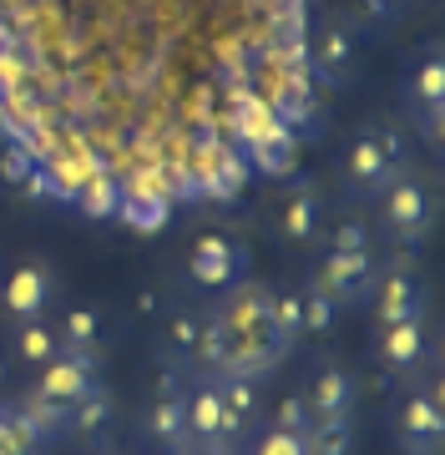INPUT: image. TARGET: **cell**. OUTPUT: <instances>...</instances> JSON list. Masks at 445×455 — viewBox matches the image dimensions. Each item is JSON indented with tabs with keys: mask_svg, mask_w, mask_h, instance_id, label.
Listing matches in <instances>:
<instances>
[{
	"mask_svg": "<svg viewBox=\"0 0 445 455\" xmlns=\"http://www.w3.org/2000/svg\"><path fill=\"white\" fill-rule=\"evenodd\" d=\"M0 455H41V445H31V440L20 435V425L11 420V440L0 445Z\"/></svg>",
	"mask_w": 445,
	"mask_h": 455,
	"instance_id": "obj_26",
	"label": "cell"
},
{
	"mask_svg": "<svg viewBox=\"0 0 445 455\" xmlns=\"http://www.w3.org/2000/svg\"><path fill=\"white\" fill-rule=\"evenodd\" d=\"M56 344L67 349V355H86V359H97L101 349V314L97 309H86V304H71L61 319H56Z\"/></svg>",
	"mask_w": 445,
	"mask_h": 455,
	"instance_id": "obj_16",
	"label": "cell"
},
{
	"mask_svg": "<svg viewBox=\"0 0 445 455\" xmlns=\"http://www.w3.org/2000/svg\"><path fill=\"white\" fill-rule=\"evenodd\" d=\"M258 385H264V379H253V374H238V370L213 374L218 405H223V415H228L238 430H248V420L258 415Z\"/></svg>",
	"mask_w": 445,
	"mask_h": 455,
	"instance_id": "obj_15",
	"label": "cell"
},
{
	"mask_svg": "<svg viewBox=\"0 0 445 455\" xmlns=\"http://www.w3.org/2000/svg\"><path fill=\"white\" fill-rule=\"evenodd\" d=\"M314 61L324 71V82H349L354 76V61H360V41L345 20H330L319 31V46H314Z\"/></svg>",
	"mask_w": 445,
	"mask_h": 455,
	"instance_id": "obj_14",
	"label": "cell"
},
{
	"mask_svg": "<svg viewBox=\"0 0 445 455\" xmlns=\"http://www.w3.org/2000/svg\"><path fill=\"white\" fill-rule=\"evenodd\" d=\"M375 355L379 364L395 374V379H405V374H415L420 364L430 359V334H425V319H405V324H385L375 339Z\"/></svg>",
	"mask_w": 445,
	"mask_h": 455,
	"instance_id": "obj_10",
	"label": "cell"
},
{
	"mask_svg": "<svg viewBox=\"0 0 445 455\" xmlns=\"http://www.w3.org/2000/svg\"><path fill=\"white\" fill-rule=\"evenodd\" d=\"M213 455H233V451H213Z\"/></svg>",
	"mask_w": 445,
	"mask_h": 455,
	"instance_id": "obj_30",
	"label": "cell"
},
{
	"mask_svg": "<svg viewBox=\"0 0 445 455\" xmlns=\"http://www.w3.org/2000/svg\"><path fill=\"white\" fill-rule=\"evenodd\" d=\"M187 274H193L198 289L228 293L233 283H243L248 253H243V243H233L228 233H203L198 243H193V253H187Z\"/></svg>",
	"mask_w": 445,
	"mask_h": 455,
	"instance_id": "obj_4",
	"label": "cell"
},
{
	"mask_svg": "<svg viewBox=\"0 0 445 455\" xmlns=\"http://www.w3.org/2000/svg\"><path fill=\"white\" fill-rule=\"evenodd\" d=\"M11 344H16V359H26L31 370H41V364L61 349V344H56V329H51L46 319H41V324H20Z\"/></svg>",
	"mask_w": 445,
	"mask_h": 455,
	"instance_id": "obj_21",
	"label": "cell"
},
{
	"mask_svg": "<svg viewBox=\"0 0 445 455\" xmlns=\"http://www.w3.org/2000/svg\"><path fill=\"white\" fill-rule=\"evenodd\" d=\"M309 455H354V420H319L309 430Z\"/></svg>",
	"mask_w": 445,
	"mask_h": 455,
	"instance_id": "obj_22",
	"label": "cell"
},
{
	"mask_svg": "<svg viewBox=\"0 0 445 455\" xmlns=\"http://www.w3.org/2000/svg\"><path fill=\"white\" fill-rule=\"evenodd\" d=\"M142 435L157 445V451L187 455V425H182V395L172 379H163V390L142 405Z\"/></svg>",
	"mask_w": 445,
	"mask_h": 455,
	"instance_id": "obj_12",
	"label": "cell"
},
{
	"mask_svg": "<svg viewBox=\"0 0 445 455\" xmlns=\"http://www.w3.org/2000/svg\"><path fill=\"white\" fill-rule=\"evenodd\" d=\"M370 304H375V324H405V319H425V283L410 263H395L375 274V289H370Z\"/></svg>",
	"mask_w": 445,
	"mask_h": 455,
	"instance_id": "obj_5",
	"label": "cell"
},
{
	"mask_svg": "<svg viewBox=\"0 0 445 455\" xmlns=\"http://www.w3.org/2000/svg\"><path fill=\"white\" fill-rule=\"evenodd\" d=\"M375 274H379L375 253H324V268H319V278H314V283L330 293L339 309H349V304L370 299Z\"/></svg>",
	"mask_w": 445,
	"mask_h": 455,
	"instance_id": "obj_7",
	"label": "cell"
},
{
	"mask_svg": "<svg viewBox=\"0 0 445 455\" xmlns=\"http://www.w3.org/2000/svg\"><path fill=\"white\" fill-rule=\"evenodd\" d=\"M5 410H11V420L20 425V435L31 440V445H41V451L56 445V440H67V410L56 405V400H46L36 385L31 390H20Z\"/></svg>",
	"mask_w": 445,
	"mask_h": 455,
	"instance_id": "obj_13",
	"label": "cell"
},
{
	"mask_svg": "<svg viewBox=\"0 0 445 455\" xmlns=\"http://www.w3.org/2000/svg\"><path fill=\"white\" fill-rule=\"evenodd\" d=\"M56 304V274H51V263L41 259H26L16 263L5 283H0V314H5V324H41L46 309Z\"/></svg>",
	"mask_w": 445,
	"mask_h": 455,
	"instance_id": "obj_3",
	"label": "cell"
},
{
	"mask_svg": "<svg viewBox=\"0 0 445 455\" xmlns=\"http://www.w3.org/2000/svg\"><path fill=\"white\" fill-rule=\"evenodd\" d=\"M330 253H375V233H370V223H339L330 233Z\"/></svg>",
	"mask_w": 445,
	"mask_h": 455,
	"instance_id": "obj_24",
	"label": "cell"
},
{
	"mask_svg": "<svg viewBox=\"0 0 445 455\" xmlns=\"http://www.w3.org/2000/svg\"><path fill=\"white\" fill-rule=\"evenodd\" d=\"M405 92H410V112L415 122L425 127V137H441V107H445V56L435 46L420 56V61L410 66V82H405Z\"/></svg>",
	"mask_w": 445,
	"mask_h": 455,
	"instance_id": "obj_9",
	"label": "cell"
},
{
	"mask_svg": "<svg viewBox=\"0 0 445 455\" xmlns=\"http://www.w3.org/2000/svg\"><path fill=\"white\" fill-rule=\"evenodd\" d=\"M198 334H203V314L178 309L172 319H167V334H163L167 355L178 359V364H193V355H198Z\"/></svg>",
	"mask_w": 445,
	"mask_h": 455,
	"instance_id": "obj_20",
	"label": "cell"
},
{
	"mask_svg": "<svg viewBox=\"0 0 445 455\" xmlns=\"http://www.w3.org/2000/svg\"><path fill=\"white\" fill-rule=\"evenodd\" d=\"M91 385H101V379H97V359L67 355V349H56V355L41 364V374H36V390L46 395V400H56L61 410L76 405Z\"/></svg>",
	"mask_w": 445,
	"mask_h": 455,
	"instance_id": "obj_8",
	"label": "cell"
},
{
	"mask_svg": "<svg viewBox=\"0 0 445 455\" xmlns=\"http://www.w3.org/2000/svg\"><path fill=\"white\" fill-rule=\"evenodd\" d=\"M157 455H172V451H157Z\"/></svg>",
	"mask_w": 445,
	"mask_h": 455,
	"instance_id": "obj_31",
	"label": "cell"
},
{
	"mask_svg": "<svg viewBox=\"0 0 445 455\" xmlns=\"http://www.w3.org/2000/svg\"><path fill=\"white\" fill-rule=\"evenodd\" d=\"M379 228L395 238V243H420L430 228H435V193L420 172H400V178L385 182L379 193Z\"/></svg>",
	"mask_w": 445,
	"mask_h": 455,
	"instance_id": "obj_2",
	"label": "cell"
},
{
	"mask_svg": "<svg viewBox=\"0 0 445 455\" xmlns=\"http://www.w3.org/2000/svg\"><path fill=\"white\" fill-rule=\"evenodd\" d=\"M441 430H445V415H441V390H420L415 385L395 410V435H400V451L405 455H435L441 451Z\"/></svg>",
	"mask_w": 445,
	"mask_h": 455,
	"instance_id": "obj_6",
	"label": "cell"
},
{
	"mask_svg": "<svg viewBox=\"0 0 445 455\" xmlns=\"http://www.w3.org/2000/svg\"><path fill=\"white\" fill-rule=\"evenodd\" d=\"M86 455H116V451H112V445H91Z\"/></svg>",
	"mask_w": 445,
	"mask_h": 455,
	"instance_id": "obj_29",
	"label": "cell"
},
{
	"mask_svg": "<svg viewBox=\"0 0 445 455\" xmlns=\"http://www.w3.org/2000/svg\"><path fill=\"white\" fill-rule=\"evenodd\" d=\"M405 167H410V152L395 127H364L345 152V182L364 197H379L385 182L400 178Z\"/></svg>",
	"mask_w": 445,
	"mask_h": 455,
	"instance_id": "obj_1",
	"label": "cell"
},
{
	"mask_svg": "<svg viewBox=\"0 0 445 455\" xmlns=\"http://www.w3.org/2000/svg\"><path fill=\"white\" fill-rule=\"evenodd\" d=\"M5 440H11V410L0 405V445H5Z\"/></svg>",
	"mask_w": 445,
	"mask_h": 455,
	"instance_id": "obj_28",
	"label": "cell"
},
{
	"mask_svg": "<svg viewBox=\"0 0 445 455\" xmlns=\"http://www.w3.org/2000/svg\"><path fill=\"white\" fill-rule=\"evenodd\" d=\"M304 405H309L314 425L319 420H354V405H360V385H354V374L345 364H324V370L314 374L309 395H304Z\"/></svg>",
	"mask_w": 445,
	"mask_h": 455,
	"instance_id": "obj_11",
	"label": "cell"
},
{
	"mask_svg": "<svg viewBox=\"0 0 445 455\" xmlns=\"http://www.w3.org/2000/svg\"><path fill=\"white\" fill-rule=\"evenodd\" d=\"M339 304H334L330 293L309 283V289H298V334H309V339H324L334 324H339Z\"/></svg>",
	"mask_w": 445,
	"mask_h": 455,
	"instance_id": "obj_19",
	"label": "cell"
},
{
	"mask_svg": "<svg viewBox=\"0 0 445 455\" xmlns=\"http://www.w3.org/2000/svg\"><path fill=\"white\" fill-rule=\"evenodd\" d=\"M248 455H309V440L294 435V430H283V425H268L264 435L253 440Z\"/></svg>",
	"mask_w": 445,
	"mask_h": 455,
	"instance_id": "obj_23",
	"label": "cell"
},
{
	"mask_svg": "<svg viewBox=\"0 0 445 455\" xmlns=\"http://www.w3.org/2000/svg\"><path fill=\"white\" fill-rule=\"evenodd\" d=\"M364 5H370V11H375V16H390V11H395L400 0H364Z\"/></svg>",
	"mask_w": 445,
	"mask_h": 455,
	"instance_id": "obj_27",
	"label": "cell"
},
{
	"mask_svg": "<svg viewBox=\"0 0 445 455\" xmlns=\"http://www.w3.org/2000/svg\"><path fill=\"white\" fill-rule=\"evenodd\" d=\"M274 425H283V430H294V435H304V440H309L314 415H309V405H304V395H289V400L279 405V415H274Z\"/></svg>",
	"mask_w": 445,
	"mask_h": 455,
	"instance_id": "obj_25",
	"label": "cell"
},
{
	"mask_svg": "<svg viewBox=\"0 0 445 455\" xmlns=\"http://www.w3.org/2000/svg\"><path fill=\"white\" fill-rule=\"evenodd\" d=\"M314 233H319V197H314V188H294L279 208V238L304 248L314 243Z\"/></svg>",
	"mask_w": 445,
	"mask_h": 455,
	"instance_id": "obj_17",
	"label": "cell"
},
{
	"mask_svg": "<svg viewBox=\"0 0 445 455\" xmlns=\"http://www.w3.org/2000/svg\"><path fill=\"white\" fill-rule=\"evenodd\" d=\"M107 425H112V395L101 390V385H91L76 405H67V435L91 440V435H101Z\"/></svg>",
	"mask_w": 445,
	"mask_h": 455,
	"instance_id": "obj_18",
	"label": "cell"
}]
</instances>
